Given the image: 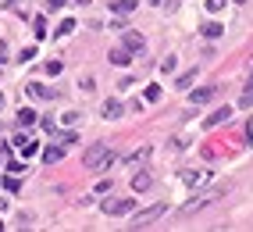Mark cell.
Segmentation results:
<instances>
[{
  "label": "cell",
  "instance_id": "3",
  "mask_svg": "<svg viewBox=\"0 0 253 232\" xmlns=\"http://www.w3.org/2000/svg\"><path fill=\"white\" fill-rule=\"evenodd\" d=\"M100 207H104V214H128L136 207V196H111V200H104Z\"/></svg>",
  "mask_w": 253,
  "mask_h": 232
},
{
  "label": "cell",
  "instance_id": "15",
  "mask_svg": "<svg viewBox=\"0 0 253 232\" xmlns=\"http://www.w3.org/2000/svg\"><path fill=\"white\" fill-rule=\"evenodd\" d=\"M128 50H125V46H122V50H111V64H128Z\"/></svg>",
  "mask_w": 253,
  "mask_h": 232
},
{
  "label": "cell",
  "instance_id": "31",
  "mask_svg": "<svg viewBox=\"0 0 253 232\" xmlns=\"http://www.w3.org/2000/svg\"><path fill=\"white\" fill-rule=\"evenodd\" d=\"M50 7H64V0H50Z\"/></svg>",
  "mask_w": 253,
  "mask_h": 232
},
{
  "label": "cell",
  "instance_id": "25",
  "mask_svg": "<svg viewBox=\"0 0 253 232\" xmlns=\"http://www.w3.org/2000/svg\"><path fill=\"white\" fill-rule=\"evenodd\" d=\"M32 57H36V46H25V50L18 54V61H22V64H25V61H32Z\"/></svg>",
  "mask_w": 253,
  "mask_h": 232
},
{
  "label": "cell",
  "instance_id": "7",
  "mask_svg": "<svg viewBox=\"0 0 253 232\" xmlns=\"http://www.w3.org/2000/svg\"><path fill=\"white\" fill-rule=\"evenodd\" d=\"M214 93H217V86H200V90L189 93V100L193 104H207V100H214Z\"/></svg>",
  "mask_w": 253,
  "mask_h": 232
},
{
  "label": "cell",
  "instance_id": "5",
  "mask_svg": "<svg viewBox=\"0 0 253 232\" xmlns=\"http://www.w3.org/2000/svg\"><path fill=\"white\" fill-rule=\"evenodd\" d=\"M168 211V204H154V207H146V211H139L136 218H132V229H143V225H150V222H157L161 214Z\"/></svg>",
  "mask_w": 253,
  "mask_h": 232
},
{
  "label": "cell",
  "instance_id": "20",
  "mask_svg": "<svg viewBox=\"0 0 253 232\" xmlns=\"http://www.w3.org/2000/svg\"><path fill=\"white\" fill-rule=\"evenodd\" d=\"M18 122H22V125H32V122H36V111H29V107L18 111Z\"/></svg>",
  "mask_w": 253,
  "mask_h": 232
},
{
  "label": "cell",
  "instance_id": "22",
  "mask_svg": "<svg viewBox=\"0 0 253 232\" xmlns=\"http://www.w3.org/2000/svg\"><path fill=\"white\" fill-rule=\"evenodd\" d=\"M143 157H150V146H143V150H136V154H132V157H128V164H139Z\"/></svg>",
  "mask_w": 253,
  "mask_h": 232
},
{
  "label": "cell",
  "instance_id": "19",
  "mask_svg": "<svg viewBox=\"0 0 253 232\" xmlns=\"http://www.w3.org/2000/svg\"><path fill=\"white\" fill-rule=\"evenodd\" d=\"M75 25H79V22H75V18H64V22H61V25H57V36H68V32H72V29H75Z\"/></svg>",
  "mask_w": 253,
  "mask_h": 232
},
{
  "label": "cell",
  "instance_id": "36",
  "mask_svg": "<svg viewBox=\"0 0 253 232\" xmlns=\"http://www.w3.org/2000/svg\"><path fill=\"white\" fill-rule=\"evenodd\" d=\"M0 229H4V222H0Z\"/></svg>",
  "mask_w": 253,
  "mask_h": 232
},
{
  "label": "cell",
  "instance_id": "18",
  "mask_svg": "<svg viewBox=\"0 0 253 232\" xmlns=\"http://www.w3.org/2000/svg\"><path fill=\"white\" fill-rule=\"evenodd\" d=\"M18 186H22V182H18V175L11 172V175L4 179V189H7V193H18Z\"/></svg>",
  "mask_w": 253,
  "mask_h": 232
},
{
  "label": "cell",
  "instance_id": "12",
  "mask_svg": "<svg viewBox=\"0 0 253 232\" xmlns=\"http://www.w3.org/2000/svg\"><path fill=\"white\" fill-rule=\"evenodd\" d=\"M29 93H32V96H43V100H50V96H54V90L40 86V82H29Z\"/></svg>",
  "mask_w": 253,
  "mask_h": 232
},
{
  "label": "cell",
  "instance_id": "16",
  "mask_svg": "<svg viewBox=\"0 0 253 232\" xmlns=\"http://www.w3.org/2000/svg\"><path fill=\"white\" fill-rule=\"evenodd\" d=\"M225 32V25H217V22H211V25H204V36H211V40H217Z\"/></svg>",
  "mask_w": 253,
  "mask_h": 232
},
{
  "label": "cell",
  "instance_id": "30",
  "mask_svg": "<svg viewBox=\"0 0 253 232\" xmlns=\"http://www.w3.org/2000/svg\"><path fill=\"white\" fill-rule=\"evenodd\" d=\"M22 4H25V0H7V7H11V11H14V7H22Z\"/></svg>",
  "mask_w": 253,
  "mask_h": 232
},
{
  "label": "cell",
  "instance_id": "21",
  "mask_svg": "<svg viewBox=\"0 0 253 232\" xmlns=\"http://www.w3.org/2000/svg\"><path fill=\"white\" fill-rule=\"evenodd\" d=\"M146 100L157 104V100H161V86H146Z\"/></svg>",
  "mask_w": 253,
  "mask_h": 232
},
{
  "label": "cell",
  "instance_id": "34",
  "mask_svg": "<svg viewBox=\"0 0 253 232\" xmlns=\"http://www.w3.org/2000/svg\"><path fill=\"white\" fill-rule=\"evenodd\" d=\"M150 4H164V0H150Z\"/></svg>",
  "mask_w": 253,
  "mask_h": 232
},
{
  "label": "cell",
  "instance_id": "35",
  "mask_svg": "<svg viewBox=\"0 0 253 232\" xmlns=\"http://www.w3.org/2000/svg\"><path fill=\"white\" fill-rule=\"evenodd\" d=\"M235 4H246V0H235Z\"/></svg>",
  "mask_w": 253,
  "mask_h": 232
},
{
  "label": "cell",
  "instance_id": "2",
  "mask_svg": "<svg viewBox=\"0 0 253 232\" xmlns=\"http://www.w3.org/2000/svg\"><path fill=\"white\" fill-rule=\"evenodd\" d=\"M82 164H86L89 172H100V168H107V164H111V150H107L104 143H93L89 150L82 154Z\"/></svg>",
  "mask_w": 253,
  "mask_h": 232
},
{
  "label": "cell",
  "instance_id": "17",
  "mask_svg": "<svg viewBox=\"0 0 253 232\" xmlns=\"http://www.w3.org/2000/svg\"><path fill=\"white\" fill-rule=\"evenodd\" d=\"M243 107H250L253 104V75H250V82H246V90H243V100H239Z\"/></svg>",
  "mask_w": 253,
  "mask_h": 232
},
{
  "label": "cell",
  "instance_id": "33",
  "mask_svg": "<svg viewBox=\"0 0 253 232\" xmlns=\"http://www.w3.org/2000/svg\"><path fill=\"white\" fill-rule=\"evenodd\" d=\"M75 4H89V0H75Z\"/></svg>",
  "mask_w": 253,
  "mask_h": 232
},
{
  "label": "cell",
  "instance_id": "10",
  "mask_svg": "<svg viewBox=\"0 0 253 232\" xmlns=\"http://www.w3.org/2000/svg\"><path fill=\"white\" fill-rule=\"evenodd\" d=\"M150 186H154V175H150V172H139L136 179H132V189H136V193H146Z\"/></svg>",
  "mask_w": 253,
  "mask_h": 232
},
{
  "label": "cell",
  "instance_id": "26",
  "mask_svg": "<svg viewBox=\"0 0 253 232\" xmlns=\"http://www.w3.org/2000/svg\"><path fill=\"white\" fill-rule=\"evenodd\" d=\"M175 64H178V61H175V54H168V57H164V64H161V68H164V72H171V68H175Z\"/></svg>",
  "mask_w": 253,
  "mask_h": 232
},
{
  "label": "cell",
  "instance_id": "4",
  "mask_svg": "<svg viewBox=\"0 0 253 232\" xmlns=\"http://www.w3.org/2000/svg\"><path fill=\"white\" fill-rule=\"evenodd\" d=\"M211 175H214L211 168H189V172H182V186L185 189H196V186H204Z\"/></svg>",
  "mask_w": 253,
  "mask_h": 232
},
{
  "label": "cell",
  "instance_id": "28",
  "mask_svg": "<svg viewBox=\"0 0 253 232\" xmlns=\"http://www.w3.org/2000/svg\"><path fill=\"white\" fill-rule=\"evenodd\" d=\"M225 7V0H207V11H221Z\"/></svg>",
  "mask_w": 253,
  "mask_h": 232
},
{
  "label": "cell",
  "instance_id": "29",
  "mask_svg": "<svg viewBox=\"0 0 253 232\" xmlns=\"http://www.w3.org/2000/svg\"><path fill=\"white\" fill-rule=\"evenodd\" d=\"M246 139H250V143H253V118H250V122H246Z\"/></svg>",
  "mask_w": 253,
  "mask_h": 232
},
{
  "label": "cell",
  "instance_id": "32",
  "mask_svg": "<svg viewBox=\"0 0 253 232\" xmlns=\"http://www.w3.org/2000/svg\"><path fill=\"white\" fill-rule=\"evenodd\" d=\"M7 61V50H4V46H0V64H4Z\"/></svg>",
  "mask_w": 253,
  "mask_h": 232
},
{
  "label": "cell",
  "instance_id": "23",
  "mask_svg": "<svg viewBox=\"0 0 253 232\" xmlns=\"http://www.w3.org/2000/svg\"><path fill=\"white\" fill-rule=\"evenodd\" d=\"M36 150H40V146H36V139H25V143H22V154H29V157H32Z\"/></svg>",
  "mask_w": 253,
  "mask_h": 232
},
{
  "label": "cell",
  "instance_id": "8",
  "mask_svg": "<svg viewBox=\"0 0 253 232\" xmlns=\"http://www.w3.org/2000/svg\"><path fill=\"white\" fill-rule=\"evenodd\" d=\"M122 114H125V104H122V100H114V96H111V100L104 104V118H111V122H114V118H122Z\"/></svg>",
  "mask_w": 253,
  "mask_h": 232
},
{
  "label": "cell",
  "instance_id": "6",
  "mask_svg": "<svg viewBox=\"0 0 253 232\" xmlns=\"http://www.w3.org/2000/svg\"><path fill=\"white\" fill-rule=\"evenodd\" d=\"M122 43H125V50H128V54H143V46H146V40L139 36V32H125V40H122Z\"/></svg>",
  "mask_w": 253,
  "mask_h": 232
},
{
  "label": "cell",
  "instance_id": "9",
  "mask_svg": "<svg viewBox=\"0 0 253 232\" xmlns=\"http://www.w3.org/2000/svg\"><path fill=\"white\" fill-rule=\"evenodd\" d=\"M64 150H68V146H61V143H54V146H46V150H43V161H46V164H57V161L64 157Z\"/></svg>",
  "mask_w": 253,
  "mask_h": 232
},
{
  "label": "cell",
  "instance_id": "1",
  "mask_svg": "<svg viewBox=\"0 0 253 232\" xmlns=\"http://www.w3.org/2000/svg\"><path fill=\"white\" fill-rule=\"evenodd\" d=\"M228 193V186H214V189H200L193 200H185L182 207H178V214L185 218V214H196L200 207H207V204H214V200H221V196Z\"/></svg>",
  "mask_w": 253,
  "mask_h": 232
},
{
  "label": "cell",
  "instance_id": "14",
  "mask_svg": "<svg viewBox=\"0 0 253 232\" xmlns=\"http://www.w3.org/2000/svg\"><path fill=\"white\" fill-rule=\"evenodd\" d=\"M114 11H118V14H132V11H136V0H118Z\"/></svg>",
  "mask_w": 253,
  "mask_h": 232
},
{
  "label": "cell",
  "instance_id": "11",
  "mask_svg": "<svg viewBox=\"0 0 253 232\" xmlns=\"http://www.w3.org/2000/svg\"><path fill=\"white\" fill-rule=\"evenodd\" d=\"M232 118V107H217L211 118H207V129H214V125H221V122H228Z\"/></svg>",
  "mask_w": 253,
  "mask_h": 232
},
{
  "label": "cell",
  "instance_id": "13",
  "mask_svg": "<svg viewBox=\"0 0 253 232\" xmlns=\"http://www.w3.org/2000/svg\"><path fill=\"white\" fill-rule=\"evenodd\" d=\"M193 79H196V68H189L185 75H178V79H175V86H178V90H189V86H193Z\"/></svg>",
  "mask_w": 253,
  "mask_h": 232
},
{
  "label": "cell",
  "instance_id": "27",
  "mask_svg": "<svg viewBox=\"0 0 253 232\" xmlns=\"http://www.w3.org/2000/svg\"><path fill=\"white\" fill-rule=\"evenodd\" d=\"M36 36H40V40L46 36V22H43V18H36Z\"/></svg>",
  "mask_w": 253,
  "mask_h": 232
},
{
  "label": "cell",
  "instance_id": "24",
  "mask_svg": "<svg viewBox=\"0 0 253 232\" xmlns=\"http://www.w3.org/2000/svg\"><path fill=\"white\" fill-rule=\"evenodd\" d=\"M57 139H61V146H75L79 136H75V132H64V136H57Z\"/></svg>",
  "mask_w": 253,
  "mask_h": 232
}]
</instances>
